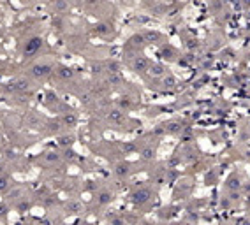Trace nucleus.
I'll return each instance as SVG.
<instances>
[{
	"mask_svg": "<svg viewBox=\"0 0 250 225\" xmlns=\"http://www.w3.org/2000/svg\"><path fill=\"white\" fill-rule=\"evenodd\" d=\"M41 48H42V39L37 37V35L35 37H30V39L27 40L25 48H23V56H25V58L35 56V55L41 51Z\"/></svg>",
	"mask_w": 250,
	"mask_h": 225,
	"instance_id": "nucleus-1",
	"label": "nucleus"
},
{
	"mask_svg": "<svg viewBox=\"0 0 250 225\" xmlns=\"http://www.w3.org/2000/svg\"><path fill=\"white\" fill-rule=\"evenodd\" d=\"M4 90L7 93H18V92H27L28 90V81L27 79H16L11 81L4 86Z\"/></svg>",
	"mask_w": 250,
	"mask_h": 225,
	"instance_id": "nucleus-2",
	"label": "nucleus"
},
{
	"mask_svg": "<svg viewBox=\"0 0 250 225\" xmlns=\"http://www.w3.org/2000/svg\"><path fill=\"white\" fill-rule=\"evenodd\" d=\"M51 71H53V67L49 65V63H35V65L30 69L34 78H46V76L51 74Z\"/></svg>",
	"mask_w": 250,
	"mask_h": 225,
	"instance_id": "nucleus-3",
	"label": "nucleus"
},
{
	"mask_svg": "<svg viewBox=\"0 0 250 225\" xmlns=\"http://www.w3.org/2000/svg\"><path fill=\"white\" fill-rule=\"evenodd\" d=\"M7 186H9V179L5 176H0V192H4Z\"/></svg>",
	"mask_w": 250,
	"mask_h": 225,
	"instance_id": "nucleus-4",
	"label": "nucleus"
},
{
	"mask_svg": "<svg viewBox=\"0 0 250 225\" xmlns=\"http://www.w3.org/2000/svg\"><path fill=\"white\" fill-rule=\"evenodd\" d=\"M28 207H30V204L23 201V202H19V204H18V211H19V213H25V211L28 209Z\"/></svg>",
	"mask_w": 250,
	"mask_h": 225,
	"instance_id": "nucleus-5",
	"label": "nucleus"
},
{
	"mask_svg": "<svg viewBox=\"0 0 250 225\" xmlns=\"http://www.w3.org/2000/svg\"><path fill=\"white\" fill-rule=\"evenodd\" d=\"M58 74H60V78H71L72 72L69 71V69H60V71H58Z\"/></svg>",
	"mask_w": 250,
	"mask_h": 225,
	"instance_id": "nucleus-6",
	"label": "nucleus"
},
{
	"mask_svg": "<svg viewBox=\"0 0 250 225\" xmlns=\"http://www.w3.org/2000/svg\"><path fill=\"white\" fill-rule=\"evenodd\" d=\"M7 211H9V207L5 206V204H0V216H5Z\"/></svg>",
	"mask_w": 250,
	"mask_h": 225,
	"instance_id": "nucleus-7",
	"label": "nucleus"
},
{
	"mask_svg": "<svg viewBox=\"0 0 250 225\" xmlns=\"http://www.w3.org/2000/svg\"><path fill=\"white\" fill-rule=\"evenodd\" d=\"M46 158H48L49 162H53V160L57 162V160H58V155H55V153H48V157H46Z\"/></svg>",
	"mask_w": 250,
	"mask_h": 225,
	"instance_id": "nucleus-8",
	"label": "nucleus"
},
{
	"mask_svg": "<svg viewBox=\"0 0 250 225\" xmlns=\"http://www.w3.org/2000/svg\"><path fill=\"white\" fill-rule=\"evenodd\" d=\"M65 123H74V116H65Z\"/></svg>",
	"mask_w": 250,
	"mask_h": 225,
	"instance_id": "nucleus-9",
	"label": "nucleus"
},
{
	"mask_svg": "<svg viewBox=\"0 0 250 225\" xmlns=\"http://www.w3.org/2000/svg\"><path fill=\"white\" fill-rule=\"evenodd\" d=\"M55 7H57V9H63V7H65V4H62V2H58V4H55Z\"/></svg>",
	"mask_w": 250,
	"mask_h": 225,
	"instance_id": "nucleus-10",
	"label": "nucleus"
},
{
	"mask_svg": "<svg viewBox=\"0 0 250 225\" xmlns=\"http://www.w3.org/2000/svg\"><path fill=\"white\" fill-rule=\"evenodd\" d=\"M60 142H62V144H67V142H71V139H67V137H63V139H62Z\"/></svg>",
	"mask_w": 250,
	"mask_h": 225,
	"instance_id": "nucleus-11",
	"label": "nucleus"
},
{
	"mask_svg": "<svg viewBox=\"0 0 250 225\" xmlns=\"http://www.w3.org/2000/svg\"><path fill=\"white\" fill-rule=\"evenodd\" d=\"M0 39H2V34H0Z\"/></svg>",
	"mask_w": 250,
	"mask_h": 225,
	"instance_id": "nucleus-12",
	"label": "nucleus"
},
{
	"mask_svg": "<svg viewBox=\"0 0 250 225\" xmlns=\"http://www.w3.org/2000/svg\"><path fill=\"white\" fill-rule=\"evenodd\" d=\"M28 225H30V223H28Z\"/></svg>",
	"mask_w": 250,
	"mask_h": 225,
	"instance_id": "nucleus-13",
	"label": "nucleus"
}]
</instances>
